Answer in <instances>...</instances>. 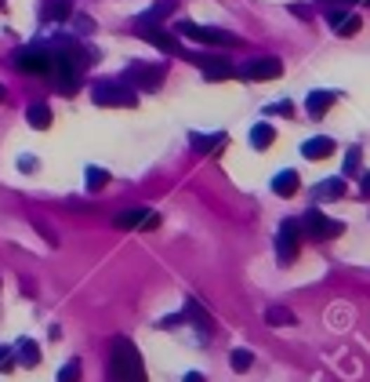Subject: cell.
I'll return each instance as SVG.
<instances>
[{
  "instance_id": "33",
  "label": "cell",
  "mask_w": 370,
  "mask_h": 382,
  "mask_svg": "<svg viewBox=\"0 0 370 382\" xmlns=\"http://www.w3.org/2000/svg\"><path fill=\"white\" fill-rule=\"evenodd\" d=\"M185 382H204V375H200V371H189V375H185Z\"/></svg>"
},
{
  "instance_id": "21",
  "label": "cell",
  "mask_w": 370,
  "mask_h": 382,
  "mask_svg": "<svg viewBox=\"0 0 370 382\" xmlns=\"http://www.w3.org/2000/svg\"><path fill=\"white\" fill-rule=\"evenodd\" d=\"M18 360L26 368H37L40 364V346L33 343V338H26V343H18Z\"/></svg>"
},
{
  "instance_id": "23",
  "label": "cell",
  "mask_w": 370,
  "mask_h": 382,
  "mask_svg": "<svg viewBox=\"0 0 370 382\" xmlns=\"http://www.w3.org/2000/svg\"><path fill=\"white\" fill-rule=\"evenodd\" d=\"M251 364H254L251 350H236V353H232V368H236V371H247Z\"/></svg>"
},
{
  "instance_id": "18",
  "label": "cell",
  "mask_w": 370,
  "mask_h": 382,
  "mask_svg": "<svg viewBox=\"0 0 370 382\" xmlns=\"http://www.w3.org/2000/svg\"><path fill=\"white\" fill-rule=\"evenodd\" d=\"M341 193H345V179H326L316 186V200H334Z\"/></svg>"
},
{
  "instance_id": "25",
  "label": "cell",
  "mask_w": 370,
  "mask_h": 382,
  "mask_svg": "<svg viewBox=\"0 0 370 382\" xmlns=\"http://www.w3.org/2000/svg\"><path fill=\"white\" fill-rule=\"evenodd\" d=\"M58 382H80V364L77 360H70V364L58 371Z\"/></svg>"
},
{
  "instance_id": "12",
  "label": "cell",
  "mask_w": 370,
  "mask_h": 382,
  "mask_svg": "<svg viewBox=\"0 0 370 382\" xmlns=\"http://www.w3.org/2000/svg\"><path fill=\"white\" fill-rule=\"evenodd\" d=\"M334 102H338V95H334V91H312L309 98H305V110H309V117H316V120H319V117H323L326 110H331Z\"/></svg>"
},
{
  "instance_id": "30",
  "label": "cell",
  "mask_w": 370,
  "mask_h": 382,
  "mask_svg": "<svg viewBox=\"0 0 370 382\" xmlns=\"http://www.w3.org/2000/svg\"><path fill=\"white\" fill-rule=\"evenodd\" d=\"M356 167H359V150H352L345 157V172H356Z\"/></svg>"
},
{
  "instance_id": "36",
  "label": "cell",
  "mask_w": 370,
  "mask_h": 382,
  "mask_svg": "<svg viewBox=\"0 0 370 382\" xmlns=\"http://www.w3.org/2000/svg\"><path fill=\"white\" fill-rule=\"evenodd\" d=\"M0 11H8V4H4V0H0Z\"/></svg>"
},
{
  "instance_id": "1",
  "label": "cell",
  "mask_w": 370,
  "mask_h": 382,
  "mask_svg": "<svg viewBox=\"0 0 370 382\" xmlns=\"http://www.w3.org/2000/svg\"><path fill=\"white\" fill-rule=\"evenodd\" d=\"M109 382H145L142 353L124 335H117L113 343H109Z\"/></svg>"
},
{
  "instance_id": "13",
  "label": "cell",
  "mask_w": 370,
  "mask_h": 382,
  "mask_svg": "<svg viewBox=\"0 0 370 382\" xmlns=\"http://www.w3.org/2000/svg\"><path fill=\"white\" fill-rule=\"evenodd\" d=\"M301 153L309 157V160H326L334 153V139H326V135H319V139H309L301 146Z\"/></svg>"
},
{
  "instance_id": "11",
  "label": "cell",
  "mask_w": 370,
  "mask_h": 382,
  "mask_svg": "<svg viewBox=\"0 0 370 382\" xmlns=\"http://www.w3.org/2000/svg\"><path fill=\"white\" fill-rule=\"evenodd\" d=\"M196 62H200V66H204V77L207 80H232L236 77V70H232V62H225V58H196Z\"/></svg>"
},
{
  "instance_id": "22",
  "label": "cell",
  "mask_w": 370,
  "mask_h": 382,
  "mask_svg": "<svg viewBox=\"0 0 370 382\" xmlns=\"http://www.w3.org/2000/svg\"><path fill=\"white\" fill-rule=\"evenodd\" d=\"M265 321L276 324V328H291V324H294V313H291V310H283V306H269Z\"/></svg>"
},
{
  "instance_id": "28",
  "label": "cell",
  "mask_w": 370,
  "mask_h": 382,
  "mask_svg": "<svg viewBox=\"0 0 370 382\" xmlns=\"http://www.w3.org/2000/svg\"><path fill=\"white\" fill-rule=\"evenodd\" d=\"M15 364V357H11V350L8 346H0V371H8Z\"/></svg>"
},
{
  "instance_id": "5",
  "label": "cell",
  "mask_w": 370,
  "mask_h": 382,
  "mask_svg": "<svg viewBox=\"0 0 370 382\" xmlns=\"http://www.w3.org/2000/svg\"><path fill=\"white\" fill-rule=\"evenodd\" d=\"M164 70L160 66H145V62H135V66H127L124 73V84L127 88H135V91H160L164 88Z\"/></svg>"
},
{
  "instance_id": "20",
  "label": "cell",
  "mask_w": 370,
  "mask_h": 382,
  "mask_svg": "<svg viewBox=\"0 0 370 382\" xmlns=\"http://www.w3.org/2000/svg\"><path fill=\"white\" fill-rule=\"evenodd\" d=\"M189 142H192L196 153H211V150H218V146L225 142V135H189Z\"/></svg>"
},
{
  "instance_id": "29",
  "label": "cell",
  "mask_w": 370,
  "mask_h": 382,
  "mask_svg": "<svg viewBox=\"0 0 370 382\" xmlns=\"http://www.w3.org/2000/svg\"><path fill=\"white\" fill-rule=\"evenodd\" d=\"M269 113H283V117H291V113H294V106H291V102H276V106H269Z\"/></svg>"
},
{
  "instance_id": "19",
  "label": "cell",
  "mask_w": 370,
  "mask_h": 382,
  "mask_svg": "<svg viewBox=\"0 0 370 382\" xmlns=\"http://www.w3.org/2000/svg\"><path fill=\"white\" fill-rule=\"evenodd\" d=\"M73 8H70V0H48V8H44V18L48 23H62V18H70Z\"/></svg>"
},
{
  "instance_id": "10",
  "label": "cell",
  "mask_w": 370,
  "mask_h": 382,
  "mask_svg": "<svg viewBox=\"0 0 370 382\" xmlns=\"http://www.w3.org/2000/svg\"><path fill=\"white\" fill-rule=\"evenodd\" d=\"M326 23H331V30L338 37H356L359 33V15H352V11H326Z\"/></svg>"
},
{
  "instance_id": "32",
  "label": "cell",
  "mask_w": 370,
  "mask_h": 382,
  "mask_svg": "<svg viewBox=\"0 0 370 382\" xmlns=\"http://www.w3.org/2000/svg\"><path fill=\"white\" fill-rule=\"evenodd\" d=\"M291 11H294V15H298V18H309V15H312V11H309V8H305V4H294V8H291Z\"/></svg>"
},
{
  "instance_id": "15",
  "label": "cell",
  "mask_w": 370,
  "mask_h": 382,
  "mask_svg": "<svg viewBox=\"0 0 370 382\" xmlns=\"http://www.w3.org/2000/svg\"><path fill=\"white\" fill-rule=\"evenodd\" d=\"M298 186H301V182H298V172H279V175L272 179V193H276V197H294Z\"/></svg>"
},
{
  "instance_id": "34",
  "label": "cell",
  "mask_w": 370,
  "mask_h": 382,
  "mask_svg": "<svg viewBox=\"0 0 370 382\" xmlns=\"http://www.w3.org/2000/svg\"><path fill=\"white\" fill-rule=\"evenodd\" d=\"M363 189H366V193H370V175H366V179H363Z\"/></svg>"
},
{
  "instance_id": "27",
  "label": "cell",
  "mask_w": 370,
  "mask_h": 382,
  "mask_svg": "<svg viewBox=\"0 0 370 382\" xmlns=\"http://www.w3.org/2000/svg\"><path fill=\"white\" fill-rule=\"evenodd\" d=\"M157 226H160V215H157V211H145V219H142V226H138V229H142V233H149V229H157Z\"/></svg>"
},
{
  "instance_id": "16",
  "label": "cell",
  "mask_w": 370,
  "mask_h": 382,
  "mask_svg": "<svg viewBox=\"0 0 370 382\" xmlns=\"http://www.w3.org/2000/svg\"><path fill=\"white\" fill-rule=\"evenodd\" d=\"M272 142H276L272 124H254V127H251V146H254V150H269Z\"/></svg>"
},
{
  "instance_id": "17",
  "label": "cell",
  "mask_w": 370,
  "mask_h": 382,
  "mask_svg": "<svg viewBox=\"0 0 370 382\" xmlns=\"http://www.w3.org/2000/svg\"><path fill=\"white\" fill-rule=\"evenodd\" d=\"M26 120H29V127H37V132H44V127L51 124V110L44 102H37V106H29L26 110Z\"/></svg>"
},
{
  "instance_id": "2",
  "label": "cell",
  "mask_w": 370,
  "mask_h": 382,
  "mask_svg": "<svg viewBox=\"0 0 370 382\" xmlns=\"http://www.w3.org/2000/svg\"><path fill=\"white\" fill-rule=\"evenodd\" d=\"M91 98H95V106H120V110H131V106L138 102V91L127 88L124 80H98L91 88Z\"/></svg>"
},
{
  "instance_id": "4",
  "label": "cell",
  "mask_w": 370,
  "mask_h": 382,
  "mask_svg": "<svg viewBox=\"0 0 370 382\" xmlns=\"http://www.w3.org/2000/svg\"><path fill=\"white\" fill-rule=\"evenodd\" d=\"M178 33L196 40V44H214V48H236L239 37H232L229 30H218V26H196V23H178Z\"/></svg>"
},
{
  "instance_id": "8",
  "label": "cell",
  "mask_w": 370,
  "mask_h": 382,
  "mask_svg": "<svg viewBox=\"0 0 370 382\" xmlns=\"http://www.w3.org/2000/svg\"><path fill=\"white\" fill-rule=\"evenodd\" d=\"M239 73H244V80H258V84H261V80H276V77L283 73V62L272 58V55H265V58H251Z\"/></svg>"
},
{
  "instance_id": "35",
  "label": "cell",
  "mask_w": 370,
  "mask_h": 382,
  "mask_svg": "<svg viewBox=\"0 0 370 382\" xmlns=\"http://www.w3.org/2000/svg\"><path fill=\"white\" fill-rule=\"evenodd\" d=\"M4 95H8V91H4V84H0V102H4Z\"/></svg>"
},
{
  "instance_id": "9",
  "label": "cell",
  "mask_w": 370,
  "mask_h": 382,
  "mask_svg": "<svg viewBox=\"0 0 370 382\" xmlns=\"http://www.w3.org/2000/svg\"><path fill=\"white\" fill-rule=\"evenodd\" d=\"M138 30V37L142 40H149V44H157L160 51H167V55H178L182 48H178V40H174L167 30H160V26H135Z\"/></svg>"
},
{
  "instance_id": "3",
  "label": "cell",
  "mask_w": 370,
  "mask_h": 382,
  "mask_svg": "<svg viewBox=\"0 0 370 382\" xmlns=\"http://www.w3.org/2000/svg\"><path fill=\"white\" fill-rule=\"evenodd\" d=\"M301 233L305 237H312V241H334L345 233V226L338 219H326L319 208H309L305 211V219H301Z\"/></svg>"
},
{
  "instance_id": "26",
  "label": "cell",
  "mask_w": 370,
  "mask_h": 382,
  "mask_svg": "<svg viewBox=\"0 0 370 382\" xmlns=\"http://www.w3.org/2000/svg\"><path fill=\"white\" fill-rule=\"evenodd\" d=\"M185 313H189V317H192V321H200V324H204V328H211V317H207V313H204V310H200V306H196V303H189V306H185Z\"/></svg>"
},
{
  "instance_id": "14",
  "label": "cell",
  "mask_w": 370,
  "mask_h": 382,
  "mask_svg": "<svg viewBox=\"0 0 370 382\" xmlns=\"http://www.w3.org/2000/svg\"><path fill=\"white\" fill-rule=\"evenodd\" d=\"M145 211H149V208H142V204L124 208L120 215L113 219V226H117V229H138V226H142V219H145Z\"/></svg>"
},
{
  "instance_id": "7",
  "label": "cell",
  "mask_w": 370,
  "mask_h": 382,
  "mask_svg": "<svg viewBox=\"0 0 370 382\" xmlns=\"http://www.w3.org/2000/svg\"><path fill=\"white\" fill-rule=\"evenodd\" d=\"M298 244H301V222H283L279 233H276V255H279V262H294Z\"/></svg>"
},
{
  "instance_id": "31",
  "label": "cell",
  "mask_w": 370,
  "mask_h": 382,
  "mask_svg": "<svg viewBox=\"0 0 370 382\" xmlns=\"http://www.w3.org/2000/svg\"><path fill=\"white\" fill-rule=\"evenodd\" d=\"M77 30H80V33H91V30H95V23H91L87 15H80V18H77Z\"/></svg>"
},
{
  "instance_id": "24",
  "label": "cell",
  "mask_w": 370,
  "mask_h": 382,
  "mask_svg": "<svg viewBox=\"0 0 370 382\" xmlns=\"http://www.w3.org/2000/svg\"><path fill=\"white\" fill-rule=\"evenodd\" d=\"M105 172H102V167H87V189H102L105 186Z\"/></svg>"
},
{
  "instance_id": "6",
  "label": "cell",
  "mask_w": 370,
  "mask_h": 382,
  "mask_svg": "<svg viewBox=\"0 0 370 382\" xmlns=\"http://www.w3.org/2000/svg\"><path fill=\"white\" fill-rule=\"evenodd\" d=\"M11 62H15V70H22V73H40V77H48V70H51V48H40V44L18 48V51L11 55Z\"/></svg>"
}]
</instances>
